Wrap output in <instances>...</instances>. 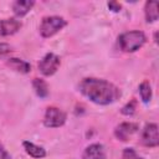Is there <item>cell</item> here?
I'll return each instance as SVG.
<instances>
[{"label":"cell","mask_w":159,"mask_h":159,"mask_svg":"<svg viewBox=\"0 0 159 159\" xmlns=\"http://www.w3.org/2000/svg\"><path fill=\"white\" fill-rule=\"evenodd\" d=\"M81 93L97 104H109L120 96L119 89L111 82L99 78H83L80 83Z\"/></svg>","instance_id":"obj_1"},{"label":"cell","mask_w":159,"mask_h":159,"mask_svg":"<svg viewBox=\"0 0 159 159\" xmlns=\"http://www.w3.org/2000/svg\"><path fill=\"white\" fill-rule=\"evenodd\" d=\"M147 41V37L144 32L134 30V31H127L122 34L118 37V45L119 48L124 52H134L139 50Z\"/></svg>","instance_id":"obj_2"},{"label":"cell","mask_w":159,"mask_h":159,"mask_svg":"<svg viewBox=\"0 0 159 159\" xmlns=\"http://www.w3.org/2000/svg\"><path fill=\"white\" fill-rule=\"evenodd\" d=\"M66 20L60 16H46L42 19L40 25V34L42 37L47 39L57 34L66 26Z\"/></svg>","instance_id":"obj_3"},{"label":"cell","mask_w":159,"mask_h":159,"mask_svg":"<svg viewBox=\"0 0 159 159\" xmlns=\"http://www.w3.org/2000/svg\"><path fill=\"white\" fill-rule=\"evenodd\" d=\"M60 63V57L52 52H48L39 62V70L43 76H52L58 70Z\"/></svg>","instance_id":"obj_4"},{"label":"cell","mask_w":159,"mask_h":159,"mask_svg":"<svg viewBox=\"0 0 159 159\" xmlns=\"http://www.w3.org/2000/svg\"><path fill=\"white\" fill-rule=\"evenodd\" d=\"M66 122V113L57 107H48L45 113L43 124L48 128L61 127Z\"/></svg>","instance_id":"obj_5"},{"label":"cell","mask_w":159,"mask_h":159,"mask_svg":"<svg viewBox=\"0 0 159 159\" xmlns=\"http://www.w3.org/2000/svg\"><path fill=\"white\" fill-rule=\"evenodd\" d=\"M142 143L145 147L154 148L159 144V134H158V125L155 123L145 124L142 132Z\"/></svg>","instance_id":"obj_6"},{"label":"cell","mask_w":159,"mask_h":159,"mask_svg":"<svg viewBox=\"0 0 159 159\" xmlns=\"http://www.w3.org/2000/svg\"><path fill=\"white\" fill-rule=\"evenodd\" d=\"M138 130V124L137 123H132V122H124L120 123L116 130H114V135L117 139L122 140V142H127L135 132Z\"/></svg>","instance_id":"obj_7"},{"label":"cell","mask_w":159,"mask_h":159,"mask_svg":"<svg viewBox=\"0 0 159 159\" xmlns=\"http://www.w3.org/2000/svg\"><path fill=\"white\" fill-rule=\"evenodd\" d=\"M21 27V22L16 19L0 20V36H9L17 32Z\"/></svg>","instance_id":"obj_8"},{"label":"cell","mask_w":159,"mask_h":159,"mask_svg":"<svg viewBox=\"0 0 159 159\" xmlns=\"http://www.w3.org/2000/svg\"><path fill=\"white\" fill-rule=\"evenodd\" d=\"M82 159H106L104 147L98 143L88 145L82 154Z\"/></svg>","instance_id":"obj_9"},{"label":"cell","mask_w":159,"mask_h":159,"mask_svg":"<svg viewBox=\"0 0 159 159\" xmlns=\"http://www.w3.org/2000/svg\"><path fill=\"white\" fill-rule=\"evenodd\" d=\"M35 5V1H30V0H17L12 4V10H14V14L19 17L21 16H25L31 9L32 6Z\"/></svg>","instance_id":"obj_10"},{"label":"cell","mask_w":159,"mask_h":159,"mask_svg":"<svg viewBox=\"0 0 159 159\" xmlns=\"http://www.w3.org/2000/svg\"><path fill=\"white\" fill-rule=\"evenodd\" d=\"M22 145H24L25 152H26L30 157H32V158L41 159V158H45V155H46V152H45V149H43L42 147H39V145H36V144H34V143H31V142L25 140V142L22 143Z\"/></svg>","instance_id":"obj_11"},{"label":"cell","mask_w":159,"mask_h":159,"mask_svg":"<svg viewBox=\"0 0 159 159\" xmlns=\"http://www.w3.org/2000/svg\"><path fill=\"white\" fill-rule=\"evenodd\" d=\"M145 20L148 22H154L158 20L159 12H158V2L157 1H147L145 2Z\"/></svg>","instance_id":"obj_12"},{"label":"cell","mask_w":159,"mask_h":159,"mask_svg":"<svg viewBox=\"0 0 159 159\" xmlns=\"http://www.w3.org/2000/svg\"><path fill=\"white\" fill-rule=\"evenodd\" d=\"M7 66H10L12 70H15L17 72H21V73H27L31 70V66H30L29 62H26L24 60H20V58H15V57H12L7 61Z\"/></svg>","instance_id":"obj_13"},{"label":"cell","mask_w":159,"mask_h":159,"mask_svg":"<svg viewBox=\"0 0 159 159\" xmlns=\"http://www.w3.org/2000/svg\"><path fill=\"white\" fill-rule=\"evenodd\" d=\"M32 86H34V89L36 92V94L40 97V98H45L47 97L48 94V87H47V83L41 80V78H35L34 82H32Z\"/></svg>","instance_id":"obj_14"},{"label":"cell","mask_w":159,"mask_h":159,"mask_svg":"<svg viewBox=\"0 0 159 159\" xmlns=\"http://www.w3.org/2000/svg\"><path fill=\"white\" fill-rule=\"evenodd\" d=\"M139 94L144 103H148L152 98V87L148 81H143L139 84Z\"/></svg>","instance_id":"obj_15"},{"label":"cell","mask_w":159,"mask_h":159,"mask_svg":"<svg viewBox=\"0 0 159 159\" xmlns=\"http://www.w3.org/2000/svg\"><path fill=\"white\" fill-rule=\"evenodd\" d=\"M135 106H137V102L134 99H132L130 102H128L123 108H122V113L124 116H132L134 112H135Z\"/></svg>","instance_id":"obj_16"},{"label":"cell","mask_w":159,"mask_h":159,"mask_svg":"<svg viewBox=\"0 0 159 159\" xmlns=\"http://www.w3.org/2000/svg\"><path fill=\"white\" fill-rule=\"evenodd\" d=\"M122 159H143L137 154V152L133 148H125L122 154Z\"/></svg>","instance_id":"obj_17"},{"label":"cell","mask_w":159,"mask_h":159,"mask_svg":"<svg viewBox=\"0 0 159 159\" xmlns=\"http://www.w3.org/2000/svg\"><path fill=\"white\" fill-rule=\"evenodd\" d=\"M11 52V46L9 43H5V42H0V57L7 55Z\"/></svg>","instance_id":"obj_18"},{"label":"cell","mask_w":159,"mask_h":159,"mask_svg":"<svg viewBox=\"0 0 159 159\" xmlns=\"http://www.w3.org/2000/svg\"><path fill=\"white\" fill-rule=\"evenodd\" d=\"M108 7H109V10H112V11H114V12H118V11H120V4L119 2H116V1H111V2H108Z\"/></svg>","instance_id":"obj_19"},{"label":"cell","mask_w":159,"mask_h":159,"mask_svg":"<svg viewBox=\"0 0 159 159\" xmlns=\"http://www.w3.org/2000/svg\"><path fill=\"white\" fill-rule=\"evenodd\" d=\"M0 159H11L10 154L7 153V150L4 148V145L0 144Z\"/></svg>","instance_id":"obj_20"}]
</instances>
